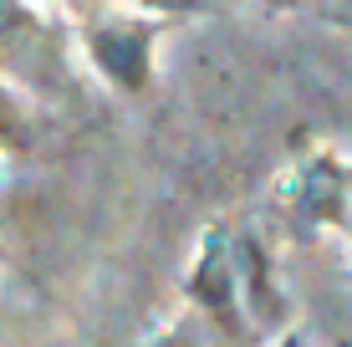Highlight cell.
Segmentation results:
<instances>
[{
    "label": "cell",
    "instance_id": "cell-1",
    "mask_svg": "<svg viewBox=\"0 0 352 347\" xmlns=\"http://www.w3.org/2000/svg\"><path fill=\"white\" fill-rule=\"evenodd\" d=\"M276 210L296 240H352V153L337 143H311L307 153H296L276 179Z\"/></svg>",
    "mask_w": 352,
    "mask_h": 347
},
{
    "label": "cell",
    "instance_id": "cell-9",
    "mask_svg": "<svg viewBox=\"0 0 352 347\" xmlns=\"http://www.w3.org/2000/svg\"><path fill=\"white\" fill-rule=\"evenodd\" d=\"M261 5H265V10H296L301 0H261Z\"/></svg>",
    "mask_w": 352,
    "mask_h": 347
},
{
    "label": "cell",
    "instance_id": "cell-6",
    "mask_svg": "<svg viewBox=\"0 0 352 347\" xmlns=\"http://www.w3.org/2000/svg\"><path fill=\"white\" fill-rule=\"evenodd\" d=\"M21 143H26V113H21V102L0 87V148H21Z\"/></svg>",
    "mask_w": 352,
    "mask_h": 347
},
{
    "label": "cell",
    "instance_id": "cell-8",
    "mask_svg": "<svg viewBox=\"0 0 352 347\" xmlns=\"http://www.w3.org/2000/svg\"><path fill=\"white\" fill-rule=\"evenodd\" d=\"M332 21L337 26H352V0H332Z\"/></svg>",
    "mask_w": 352,
    "mask_h": 347
},
{
    "label": "cell",
    "instance_id": "cell-7",
    "mask_svg": "<svg viewBox=\"0 0 352 347\" xmlns=\"http://www.w3.org/2000/svg\"><path fill=\"white\" fill-rule=\"evenodd\" d=\"M271 347H307V332L301 327H281V337H276Z\"/></svg>",
    "mask_w": 352,
    "mask_h": 347
},
{
    "label": "cell",
    "instance_id": "cell-5",
    "mask_svg": "<svg viewBox=\"0 0 352 347\" xmlns=\"http://www.w3.org/2000/svg\"><path fill=\"white\" fill-rule=\"evenodd\" d=\"M31 16L16 5V0H0V56L10 52V46H26L31 41Z\"/></svg>",
    "mask_w": 352,
    "mask_h": 347
},
{
    "label": "cell",
    "instance_id": "cell-4",
    "mask_svg": "<svg viewBox=\"0 0 352 347\" xmlns=\"http://www.w3.org/2000/svg\"><path fill=\"white\" fill-rule=\"evenodd\" d=\"M128 10H138V16H153V21H189V16H210L214 0H128Z\"/></svg>",
    "mask_w": 352,
    "mask_h": 347
},
{
    "label": "cell",
    "instance_id": "cell-3",
    "mask_svg": "<svg viewBox=\"0 0 352 347\" xmlns=\"http://www.w3.org/2000/svg\"><path fill=\"white\" fill-rule=\"evenodd\" d=\"M184 306L199 322H214L220 332H245V302H240V260H235V230L230 225H204L199 245L184 271Z\"/></svg>",
    "mask_w": 352,
    "mask_h": 347
},
{
    "label": "cell",
    "instance_id": "cell-10",
    "mask_svg": "<svg viewBox=\"0 0 352 347\" xmlns=\"http://www.w3.org/2000/svg\"><path fill=\"white\" fill-rule=\"evenodd\" d=\"M332 347H352V337H337V342H332Z\"/></svg>",
    "mask_w": 352,
    "mask_h": 347
},
{
    "label": "cell",
    "instance_id": "cell-2",
    "mask_svg": "<svg viewBox=\"0 0 352 347\" xmlns=\"http://www.w3.org/2000/svg\"><path fill=\"white\" fill-rule=\"evenodd\" d=\"M168 36V21L138 16V10H97L82 21V56L97 77L123 98H148L159 77V46Z\"/></svg>",
    "mask_w": 352,
    "mask_h": 347
}]
</instances>
